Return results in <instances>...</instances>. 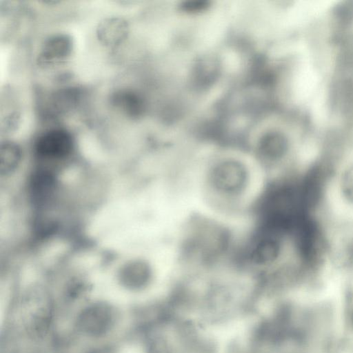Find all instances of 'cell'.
I'll list each match as a JSON object with an SVG mask.
<instances>
[{
	"label": "cell",
	"instance_id": "1",
	"mask_svg": "<svg viewBox=\"0 0 353 353\" xmlns=\"http://www.w3.org/2000/svg\"><path fill=\"white\" fill-rule=\"evenodd\" d=\"M167 296L179 316L205 329L253 318L261 305L256 280L235 268L179 276Z\"/></svg>",
	"mask_w": 353,
	"mask_h": 353
},
{
	"label": "cell",
	"instance_id": "2",
	"mask_svg": "<svg viewBox=\"0 0 353 353\" xmlns=\"http://www.w3.org/2000/svg\"><path fill=\"white\" fill-rule=\"evenodd\" d=\"M194 174L204 212L230 223L257 209L267 187L259 165L238 157L216 158Z\"/></svg>",
	"mask_w": 353,
	"mask_h": 353
},
{
	"label": "cell",
	"instance_id": "3",
	"mask_svg": "<svg viewBox=\"0 0 353 353\" xmlns=\"http://www.w3.org/2000/svg\"><path fill=\"white\" fill-rule=\"evenodd\" d=\"M170 332L173 353H222L216 338L191 319H180Z\"/></svg>",
	"mask_w": 353,
	"mask_h": 353
},
{
	"label": "cell",
	"instance_id": "4",
	"mask_svg": "<svg viewBox=\"0 0 353 353\" xmlns=\"http://www.w3.org/2000/svg\"><path fill=\"white\" fill-rule=\"evenodd\" d=\"M328 263L343 272H353V221L327 225Z\"/></svg>",
	"mask_w": 353,
	"mask_h": 353
},
{
	"label": "cell",
	"instance_id": "5",
	"mask_svg": "<svg viewBox=\"0 0 353 353\" xmlns=\"http://www.w3.org/2000/svg\"><path fill=\"white\" fill-rule=\"evenodd\" d=\"M116 319L117 312L113 306L105 303H96L82 310L76 325L83 334L101 336L112 330Z\"/></svg>",
	"mask_w": 353,
	"mask_h": 353
},
{
	"label": "cell",
	"instance_id": "6",
	"mask_svg": "<svg viewBox=\"0 0 353 353\" xmlns=\"http://www.w3.org/2000/svg\"><path fill=\"white\" fill-rule=\"evenodd\" d=\"M74 146V138L63 128H50L41 134L35 141L37 154L46 159H60L70 155Z\"/></svg>",
	"mask_w": 353,
	"mask_h": 353
},
{
	"label": "cell",
	"instance_id": "7",
	"mask_svg": "<svg viewBox=\"0 0 353 353\" xmlns=\"http://www.w3.org/2000/svg\"><path fill=\"white\" fill-rule=\"evenodd\" d=\"M72 50L73 42L69 35L55 34L44 41L38 55V63L43 67L60 64L70 57Z\"/></svg>",
	"mask_w": 353,
	"mask_h": 353
},
{
	"label": "cell",
	"instance_id": "8",
	"mask_svg": "<svg viewBox=\"0 0 353 353\" xmlns=\"http://www.w3.org/2000/svg\"><path fill=\"white\" fill-rule=\"evenodd\" d=\"M25 318V327L28 334L34 339L43 338L50 329L52 312L48 302L35 303L28 306Z\"/></svg>",
	"mask_w": 353,
	"mask_h": 353
},
{
	"label": "cell",
	"instance_id": "9",
	"mask_svg": "<svg viewBox=\"0 0 353 353\" xmlns=\"http://www.w3.org/2000/svg\"><path fill=\"white\" fill-rule=\"evenodd\" d=\"M129 26L121 17H111L102 20L97 28V36L102 44L114 48L127 37Z\"/></svg>",
	"mask_w": 353,
	"mask_h": 353
},
{
	"label": "cell",
	"instance_id": "10",
	"mask_svg": "<svg viewBox=\"0 0 353 353\" xmlns=\"http://www.w3.org/2000/svg\"><path fill=\"white\" fill-rule=\"evenodd\" d=\"M112 105L122 114L131 119L140 117L145 104L141 96L130 89H121L114 92L110 98Z\"/></svg>",
	"mask_w": 353,
	"mask_h": 353
},
{
	"label": "cell",
	"instance_id": "11",
	"mask_svg": "<svg viewBox=\"0 0 353 353\" xmlns=\"http://www.w3.org/2000/svg\"><path fill=\"white\" fill-rule=\"evenodd\" d=\"M81 91L76 87H66L51 93L47 110L52 116H59L72 110L81 99Z\"/></svg>",
	"mask_w": 353,
	"mask_h": 353
},
{
	"label": "cell",
	"instance_id": "12",
	"mask_svg": "<svg viewBox=\"0 0 353 353\" xmlns=\"http://www.w3.org/2000/svg\"><path fill=\"white\" fill-rule=\"evenodd\" d=\"M153 278L150 267L143 263L130 267V270L123 276V282L133 290H141L147 288Z\"/></svg>",
	"mask_w": 353,
	"mask_h": 353
},
{
	"label": "cell",
	"instance_id": "13",
	"mask_svg": "<svg viewBox=\"0 0 353 353\" xmlns=\"http://www.w3.org/2000/svg\"><path fill=\"white\" fill-rule=\"evenodd\" d=\"M334 181L341 201L353 208V162L338 171Z\"/></svg>",
	"mask_w": 353,
	"mask_h": 353
},
{
	"label": "cell",
	"instance_id": "14",
	"mask_svg": "<svg viewBox=\"0 0 353 353\" xmlns=\"http://www.w3.org/2000/svg\"><path fill=\"white\" fill-rule=\"evenodd\" d=\"M31 185L34 199L41 203L46 201L52 194L54 181L49 172L41 171L34 176Z\"/></svg>",
	"mask_w": 353,
	"mask_h": 353
},
{
	"label": "cell",
	"instance_id": "15",
	"mask_svg": "<svg viewBox=\"0 0 353 353\" xmlns=\"http://www.w3.org/2000/svg\"><path fill=\"white\" fill-rule=\"evenodd\" d=\"M171 329L152 333L146 337L145 353H173Z\"/></svg>",
	"mask_w": 353,
	"mask_h": 353
},
{
	"label": "cell",
	"instance_id": "16",
	"mask_svg": "<svg viewBox=\"0 0 353 353\" xmlns=\"http://www.w3.org/2000/svg\"><path fill=\"white\" fill-rule=\"evenodd\" d=\"M21 159L19 146L12 142L6 141L1 144L0 152V169L2 174L14 170Z\"/></svg>",
	"mask_w": 353,
	"mask_h": 353
},
{
	"label": "cell",
	"instance_id": "17",
	"mask_svg": "<svg viewBox=\"0 0 353 353\" xmlns=\"http://www.w3.org/2000/svg\"><path fill=\"white\" fill-rule=\"evenodd\" d=\"M222 353H268L251 344L245 337L236 336L230 339Z\"/></svg>",
	"mask_w": 353,
	"mask_h": 353
},
{
	"label": "cell",
	"instance_id": "18",
	"mask_svg": "<svg viewBox=\"0 0 353 353\" xmlns=\"http://www.w3.org/2000/svg\"><path fill=\"white\" fill-rule=\"evenodd\" d=\"M334 16L343 24H348L353 20V1H344L337 5L334 10Z\"/></svg>",
	"mask_w": 353,
	"mask_h": 353
},
{
	"label": "cell",
	"instance_id": "19",
	"mask_svg": "<svg viewBox=\"0 0 353 353\" xmlns=\"http://www.w3.org/2000/svg\"><path fill=\"white\" fill-rule=\"evenodd\" d=\"M347 324L353 332V303L351 304L347 312Z\"/></svg>",
	"mask_w": 353,
	"mask_h": 353
},
{
	"label": "cell",
	"instance_id": "20",
	"mask_svg": "<svg viewBox=\"0 0 353 353\" xmlns=\"http://www.w3.org/2000/svg\"><path fill=\"white\" fill-rule=\"evenodd\" d=\"M90 353H115L113 348L110 347H103L93 350Z\"/></svg>",
	"mask_w": 353,
	"mask_h": 353
},
{
	"label": "cell",
	"instance_id": "21",
	"mask_svg": "<svg viewBox=\"0 0 353 353\" xmlns=\"http://www.w3.org/2000/svg\"><path fill=\"white\" fill-rule=\"evenodd\" d=\"M299 349V347H290L281 350L277 353H300Z\"/></svg>",
	"mask_w": 353,
	"mask_h": 353
}]
</instances>
